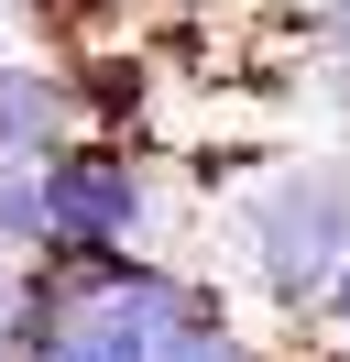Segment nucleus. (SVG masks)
Masks as SVG:
<instances>
[{"label": "nucleus", "instance_id": "5", "mask_svg": "<svg viewBox=\"0 0 350 362\" xmlns=\"http://www.w3.org/2000/svg\"><path fill=\"white\" fill-rule=\"evenodd\" d=\"M153 362H262V351L230 329V318H186V329H164V351H153Z\"/></svg>", "mask_w": 350, "mask_h": 362}, {"label": "nucleus", "instance_id": "8", "mask_svg": "<svg viewBox=\"0 0 350 362\" xmlns=\"http://www.w3.org/2000/svg\"><path fill=\"white\" fill-rule=\"evenodd\" d=\"M0 362H11V351H0Z\"/></svg>", "mask_w": 350, "mask_h": 362}, {"label": "nucleus", "instance_id": "3", "mask_svg": "<svg viewBox=\"0 0 350 362\" xmlns=\"http://www.w3.org/2000/svg\"><path fill=\"white\" fill-rule=\"evenodd\" d=\"M88 121V88L55 66H0V154H55V143H77Z\"/></svg>", "mask_w": 350, "mask_h": 362}, {"label": "nucleus", "instance_id": "6", "mask_svg": "<svg viewBox=\"0 0 350 362\" xmlns=\"http://www.w3.org/2000/svg\"><path fill=\"white\" fill-rule=\"evenodd\" d=\"M318 318H328V329H339V351H350V264L328 274V296H318Z\"/></svg>", "mask_w": 350, "mask_h": 362}, {"label": "nucleus", "instance_id": "1", "mask_svg": "<svg viewBox=\"0 0 350 362\" xmlns=\"http://www.w3.org/2000/svg\"><path fill=\"white\" fill-rule=\"evenodd\" d=\"M230 242H241V286L284 318H318L328 274L350 264V165L339 154H296L274 176L241 187L230 209Z\"/></svg>", "mask_w": 350, "mask_h": 362}, {"label": "nucleus", "instance_id": "7", "mask_svg": "<svg viewBox=\"0 0 350 362\" xmlns=\"http://www.w3.org/2000/svg\"><path fill=\"white\" fill-rule=\"evenodd\" d=\"M0 11H44V0H0Z\"/></svg>", "mask_w": 350, "mask_h": 362}, {"label": "nucleus", "instance_id": "4", "mask_svg": "<svg viewBox=\"0 0 350 362\" xmlns=\"http://www.w3.org/2000/svg\"><path fill=\"white\" fill-rule=\"evenodd\" d=\"M0 252H11V264L55 252V209H44V154H0Z\"/></svg>", "mask_w": 350, "mask_h": 362}, {"label": "nucleus", "instance_id": "2", "mask_svg": "<svg viewBox=\"0 0 350 362\" xmlns=\"http://www.w3.org/2000/svg\"><path fill=\"white\" fill-rule=\"evenodd\" d=\"M44 209H55V242H143L153 230V176L109 143H55L44 154Z\"/></svg>", "mask_w": 350, "mask_h": 362}]
</instances>
